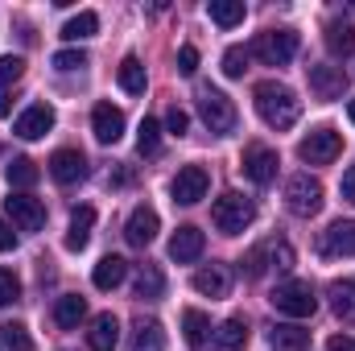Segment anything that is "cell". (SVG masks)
Segmentation results:
<instances>
[{
  "label": "cell",
  "instance_id": "1",
  "mask_svg": "<svg viewBox=\"0 0 355 351\" xmlns=\"http://www.w3.org/2000/svg\"><path fill=\"white\" fill-rule=\"evenodd\" d=\"M252 99H257V112H261V120H265L268 128H277V132L293 128V124H297V116H302V99L285 87V83H277V79L257 83Z\"/></svg>",
  "mask_w": 355,
  "mask_h": 351
},
{
  "label": "cell",
  "instance_id": "2",
  "mask_svg": "<svg viewBox=\"0 0 355 351\" xmlns=\"http://www.w3.org/2000/svg\"><path fill=\"white\" fill-rule=\"evenodd\" d=\"M252 219H257V203H252V198H244V194H236V190L219 194V198H215V207H211V223H215L223 236H240Z\"/></svg>",
  "mask_w": 355,
  "mask_h": 351
},
{
  "label": "cell",
  "instance_id": "3",
  "mask_svg": "<svg viewBox=\"0 0 355 351\" xmlns=\"http://www.w3.org/2000/svg\"><path fill=\"white\" fill-rule=\"evenodd\" d=\"M268 302H272V310L285 314V318H310V314L318 310V298H314L310 281H281Z\"/></svg>",
  "mask_w": 355,
  "mask_h": 351
},
{
  "label": "cell",
  "instance_id": "4",
  "mask_svg": "<svg viewBox=\"0 0 355 351\" xmlns=\"http://www.w3.org/2000/svg\"><path fill=\"white\" fill-rule=\"evenodd\" d=\"M198 116H202V124L215 132V137H227L232 128H236V103L223 95V91L215 87H198Z\"/></svg>",
  "mask_w": 355,
  "mask_h": 351
},
{
  "label": "cell",
  "instance_id": "5",
  "mask_svg": "<svg viewBox=\"0 0 355 351\" xmlns=\"http://www.w3.org/2000/svg\"><path fill=\"white\" fill-rule=\"evenodd\" d=\"M248 54H257L265 67H289L293 54H297V33H293V29H268V33H257V42L248 46Z\"/></svg>",
  "mask_w": 355,
  "mask_h": 351
},
{
  "label": "cell",
  "instance_id": "6",
  "mask_svg": "<svg viewBox=\"0 0 355 351\" xmlns=\"http://www.w3.org/2000/svg\"><path fill=\"white\" fill-rule=\"evenodd\" d=\"M285 207L297 215V219H310L322 211V182L314 174H293L285 182Z\"/></svg>",
  "mask_w": 355,
  "mask_h": 351
},
{
  "label": "cell",
  "instance_id": "7",
  "mask_svg": "<svg viewBox=\"0 0 355 351\" xmlns=\"http://www.w3.org/2000/svg\"><path fill=\"white\" fill-rule=\"evenodd\" d=\"M339 153H343V137H339L335 128H314V132L297 145V157H302L306 166H331Z\"/></svg>",
  "mask_w": 355,
  "mask_h": 351
},
{
  "label": "cell",
  "instance_id": "8",
  "mask_svg": "<svg viewBox=\"0 0 355 351\" xmlns=\"http://www.w3.org/2000/svg\"><path fill=\"white\" fill-rule=\"evenodd\" d=\"M4 211H8V219H12L21 232H42V228H46V207H42V198H33V194H8V198H4Z\"/></svg>",
  "mask_w": 355,
  "mask_h": 351
},
{
  "label": "cell",
  "instance_id": "9",
  "mask_svg": "<svg viewBox=\"0 0 355 351\" xmlns=\"http://www.w3.org/2000/svg\"><path fill=\"white\" fill-rule=\"evenodd\" d=\"M207 186H211V178H207L202 166H182L178 178L170 182V194H174V203H182V207H194V203L207 198Z\"/></svg>",
  "mask_w": 355,
  "mask_h": 351
},
{
  "label": "cell",
  "instance_id": "10",
  "mask_svg": "<svg viewBox=\"0 0 355 351\" xmlns=\"http://www.w3.org/2000/svg\"><path fill=\"white\" fill-rule=\"evenodd\" d=\"M306 79H310L314 99H322V103H331V99H339L347 91V75L339 67H327V62H310L306 67Z\"/></svg>",
  "mask_w": 355,
  "mask_h": 351
},
{
  "label": "cell",
  "instance_id": "11",
  "mask_svg": "<svg viewBox=\"0 0 355 351\" xmlns=\"http://www.w3.org/2000/svg\"><path fill=\"white\" fill-rule=\"evenodd\" d=\"M157 228H162L157 211H153L149 203H141V207H132V215H128V223H124V240H128L132 248H149V244L157 240Z\"/></svg>",
  "mask_w": 355,
  "mask_h": 351
},
{
  "label": "cell",
  "instance_id": "12",
  "mask_svg": "<svg viewBox=\"0 0 355 351\" xmlns=\"http://www.w3.org/2000/svg\"><path fill=\"white\" fill-rule=\"evenodd\" d=\"M277 149H268V145H248L244 149V162H240V170L248 182H257V186H268L272 178H277Z\"/></svg>",
  "mask_w": 355,
  "mask_h": 351
},
{
  "label": "cell",
  "instance_id": "13",
  "mask_svg": "<svg viewBox=\"0 0 355 351\" xmlns=\"http://www.w3.org/2000/svg\"><path fill=\"white\" fill-rule=\"evenodd\" d=\"M322 257H355V219H335L322 240H318Z\"/></svg>",
  "mask_w": 355,
  "mask_h": 351
},
{
  "label": "cell",
  "instance_id": "14",
  "mask_svg": "<svg viewBox=\"0 0 355 351\" xmlns=\"http://www.w3.org/2000/svg\"><path fill=\"white\" fill-rule=\"evenodd\" d=\"M91 132H95L99 145H116V141L124 137V112L112 108V103H95V112H91Z\"/></svg>",
  "mask_w": 355,
  "mask_h": 351
},
{
  "label": "cell",
  "instance_id": "15",
  "mask_svg": "<svg viewBox=\"0 0 355 351\" xmlns=\"http://www.w3.org/2000/svg\"><path fill=\"white\" fill-rule=\"evenodd\" d=\"M50 128H54V108H50V103H33V108L21 112L17 124H12V132H17L21 141H37V137H46Z\"/></svg>",
  "mask_w": 355,
  "mask_h": 351
},
{
  "label": "cell",
  "instance_id": "16",
  "mask_svg": "<svg viewBox=\"0 0 355 351\" xmlns=\"http://www.w3.org/2000/svg\"><path fill=\"white\" fill-rule=\"evenodd\" d=\"M50 178L62 182V186L83 182V178H87V157H83L79 149H58V153L50 157Z\"/></svg>",
  "mask_w": 355,
  "mask_h": 351
},
{
  "label": "cell",
  "instance_id": "17",
  "mask_svg": "<svg viewBox=\"0 0 355 351\" xmlns=\"http://www.w3.org/2000/svg\"><path fill=\"white\" fill-rule=\"evenodd\" d=\"M202 248H207V236L198 232V228H178L174 232V240H170V261L178 264H194L198 257H202Z\"/></svg>",
  "mask_w": 355,
  "mask_h": 351
},
{
  "label": "cell",
  "instance_id": "18",
  "mask_svg": "<svg viewBox=\"0 0 355 351\" xmlns=\"http://www.w3.org/2000/svg\"><path fill=\"white\" fill-rule=\"evenodd\" d=\"M248 348V323L232 314L219 331H211V351H244Z\"/></svg>",
  "mask_w": 355,
  "mask_h": 351
},
{
  "label": "cell",
  "instance_id": "19",
  "mask_svg": "<svg viewBox=\"0 0 355 351\" xmlns=\"http://www.w3.org/2000/svg\"><path fill=\"white\" fill-rule=\"evenodd\" d=\"M116 343H120V323H116V314H99L87 331V348L91 351H116Z\"/></svg>",
  "mask_w": 355,
  "mask_h": 351
},
{
  "label": "cell",
  "instance_id": "20",
  "mask_svg": "<svg viewBox=\"0 0 355 351\" xmlns=\"http://www.w3.org/2000/svg\"><path fill=\"white\" fill-rule=\"evenodd\" d=\"M194 289H198V293H207V298H227L232 277H227V268H223V264H207V268H198V273H194Z\"/></svg>",
  "mask_w": 355,
  "mask_h": 351
},
{
  "label": "cell",
  "instance_id": "21",
  "mask_svg": "<svg viewBox=\"0 0 355 351\" xmlns=\"http://www.w3.org/2000/svg\"><path fill=\"white\" fill-rule=\"evenodd\" d=\"M132 293H137L141 302H157V298L166 293V273H162L157 264H141V273H137V281H132Z\"/></svg>",
  "mask_w": 355,
  "mask_h": 351
},
{
  "label": "cell",
  "instance_id": "22",
  "mask_svg": "<svg viewBox=\"0 0 355 351\" xmlns=\"http://www.w3.org/2000/svg\"><path fill=\"white\" fill-rule=\"evenodd\" d=\"M83 318H87V298H79V293H62L58 306H54V323H58L62 331H75Z\"/></svg>",
  "mask_w": 355,
  "mask_h": 351
},
{
  "label": "cell",
  "instance_id": "23",
  "mask_svg": "<svg viewBox=\"0 0 355 351\" xmlns=\"http://www.w3.org/2000/svg\"><path fill=\"white\" fill-rule=\"evenodd\" d=\"M91 228H95V207H75L71 232H67V248H71V252H83V248H87Z\"/></svg>",
  "mask_w": 355,
  "mask_h": 351
},
{
  "label": "cell",
  "instance_id": "24",
  "mask_svg": "<svg viewBox=\"0 0 355 351\" xmlns=\"http://www.w3.org/2000/svg\"><path fill=\"white\" fill-rule=\"evenodd\" d=\"M132 351H166V327L157 318H141L132 327Z\"/></svg>",
  "mask_w": 355,
  "mask_h": 351
},
{
  "label": "cell",
  "instance_id": "25",
  "mask_svg": "<svg viewBox=\"0 0 355 351\" xmlns=\"http://www.w3.org/2000/svg\"><path fill=\"white\" fill-rule=\"evenodd\" d=\"M182 331H186V348L202 351L211 343V318H207L202 310H186V314H182Z\"/></svg>",
  "mask_w": 355,
  "mask_h": 351
},
{
  "label": "cell",
  "instance_id": "26",
  "mask_svg": "<svg viewBox=\"0 0 355 351\" xmlns=\"http://www.w3.org/2000/svg\"><path fill=\"white\" fill-rule=\"evenodd\" d=\"M124 277H128V261L124 257H103V261L95 264V273H91L95 289H116Z\"/></svg>",
  "mask_w": 355,
  "mask_h": 351
},
{
  "label": "cell",
  "instance_id": "27",
  "mask_svg": "<svg viewBox=\"0 0 355 351\" xmlns=\"http://www.w3.org/2000/svg\"><path fill=\"white\" fill-rule=\"evenodd\" d=\"M327 50H331L335 58H352L355 54V25H347V21L327 25Z\"/></svg>",
  "mask_w": 355,
  "mask_h": 351
},
{
  "label": "cell",
  "instance_id": "28",
  "mask_svg": "<svg viewBox=\"0 0 355 351\" xmlns=\"http://www.w3.org/2000/svg\"><path fill=\"white\" fill-rule=\"evenodd\" d=\"M268 348L272 351H306L310 348V331H302V327H272L268 331Z\"/></svg>",
  "mask_w": 355,
  "mask_h": 351
},
{
  "label": "cell",
  "instance_id": "29",
  "mask_svg": "<svg viewBox=\"0 0 355 351\" xmlns=\"http://www.w3.org/2000/svg\"><path fill=\"white\" fill-rule=\"evenodd\" d=\"M331 310L343 318V323H355V281H331Z\"/></svg>",
  "mask_w": 355,
  "mask_h": 351
},
{
  "label": "cell",
  "instance_id": "30",
  "mask_svg": "<svg viewBox=\"0 0 355 351\" xmlns=\"http://www.w3.org/2000/svg\"><path fill=\"white\" fill-rule=\"evenodd\" d=\"M116 79H120V87L128 91V95H145V67H141V58H137V54H124V62H120Z\"/></svg>",
  "mask_w": 355,
  "mask_h": 351
},
{
  "label": "cell",
  "instance_id": "31",
  "mask_svg": "<svg viewBox=\"0 0 355 351\" xmlns=\"http://www.w3.org/2000/svg\"><path fill=\"white\" fill-rule=\"evenodd\" d=\"M207 12H211V21L215 25H223V29H236L240 21H244V0H211L207 4Z\"/></svg>",
  "mask_w": 355,
  "mask_h": 351
},
{
  "label": "cell",
  "instance_id": "32",
  "mask_svg": "<svg viewBox=\"0 0 355 351\" xmlns=\"http://www.w3.org/2000/svg\"><path fill=\"white\" fill-rule=\"evenodd\" d=\"M137 149H141V157H157V153H162V124H157L153 116H145V120H141Z\"/></svg>",
  "mask_w": 355,
  "mask_h": 351
},
{
  "label": "cell",
  "instance_id": "33",
  "mask_svg": "<svg viewBox=\"0 0 355 351\" xmlns=\"http://www.w3.org/2000/svg\"><path fill=\"white\" fill-rule=\"evenodd\" d=\"M95 29H99V17H95L91 8H83L79 17H71V21L62 25V37H67V42H83V37H95Z\"/></svg>",
  "mask_w": 355,
  "mask_h": 351
},
{
  "label": "cell",
  "instance_id": "34",
  "mask_svg": "<svg viewBox=\"0 0 355 351\" xmlns=\"http://www.w3.org/2000/svg\"><path fill=\"white\" fill-rule=\"evenodd\" d=\"M4 178H8V186L29 190V186L37 182V166H33L29 157H12V162H8V170H4Z\"/></svg>",
  "mask_w": 355,
  "mask_h": 351
},
{
  "label": "cell",
  "instance_id": "35",
  "mask_svg": "<svg viewBox=\"0 0 355 351\" xmlns=\"http://www.w3.org/2000/svg\"><path fill=\"white\" fill-rule=\"evenodd\" d=\"M248 46H227V54H223V75L227 79H240L244 71H248Z\"/></svg>",
  "mask_w": 355,
  "mask_h": 351
},
{
  "label": "cell",
  "instance_id": "36",
  "mask_svg": "<svg viewBox=\"0 0 355 351\" xmlns=\"http://www.w3.org/2000/svg\"><path fill=\"white\" fill-rule=\"evenodd\" d=\"M0 343L8 351H33V339L25 335V327L21 323H8V327H0Z\"/></svg>",
  "mask_w": 355,
  "mask_h": 351
},
{
  "label": "cell",
  "instance_id": "37",
  "mask_svg": "<svg viewBox=\"0 0 355 351\" xmlns=\"http://www.w3.org/2000/svg\"><path fill=\"white\" fill-rule=\"evenodd\" d=\"M268 264H277V273H289L293 268V248L285 244V240H268Z\"/></svg>",
  "mask_w": 355,
  "mask_h": 351
},
{
  "label": "cell",
  "instance_id": "38",
  "mask_svg": "<svg viewBox=\"0 0 355 351\" xmlns=\"http://www.w3.org/2000/svg\"><path fill=\"white\" fill-rule=\"evenodd\" d=\"M21 75H25V58H17V54H4V58H0V87L17 83Z\"/></svg>",
  "mask_w": 355,
  "mask_h": 351
},
{
  "label": "cell",
  "instance_id": "39",
  "mask_svg": "<svg viewBox=\"0 0 355 351\" xmlns=\"http://www.w3.org/2000/svg\"><path fill=\"white\" fill-rule=\"evenodd\" d=\"M21 298V281H17V273L12 268H0V306H12Z\"/></svg>",
  "mask_w": 355,
  "mask_h": 351
},
{
  "label": "cell",
  "instance_id": "40",
  "mask_svg": "<svg viewBox=\"0 0 355 351\" xmlns=\"http://www.w3.org/2000/svg\"><path fill=\"white\" fill-rule=\"evenodd\" d=\"M54 67H58V71H83V67H87V54H83V50H58V54H54Z\"/></svg>",
  "mask_w": 355,
  "mask_h": 351
},
{
  "label": "cell",
  "instance_id": "41",
  "mask_svg": "<svg viewBox=\"0 0 355 351\" xmlns=\"http://www.w3.org/2000/svg\"><path fill=\"white\" fill-rule=\"evenodd\" d=\"M265 261H268V248L261 244V248H252V252L244 257V273H248V277H265V268H268Z\"/></svg>",
  "mask_w": 355,
  "mask_h": 351
},
{
  "label": "cell",
  "instance_id": "42",
  "mask_svg": "<svg viewBox=\"0 0 355 351\" xmlns=\"http://www.w3.org/2000/svg\"><path fill=\"white\" fill-rule=\"evenodd\" d=\"M166 128H170V137H186V128H190V116H186L178 103L166 112Z\"/></svg>",
  "mask_w": 355,
  "mask_h": 351
},
{
  "label": "cell",
  "instance_id": "43",
  "mask_svg": "<svg viewBox=\"0 0 355 351\" xmlns=\"http://www.w3.org/2000/svg\"><path fill=\"white\" fill-rule=\"evenodd\" d=\"M178 71H182V75H194V71H198V50H194V46H182V50H178Z\"/></svg>",
  "mask_w": 355,
  "mask_h": 351
},
{
  "label": "cell",
  "instance_id": "44",
  "mask_svg": "<svg viewBox=\"0 0 355 351\" xmlns=\"http://www.w3.org/2000/svg\"><path fill=\"white\" fill-rule=\"evenodd\" d=\"M8 248H17V232L0 219V252H8Z\"/></svg>",
  "mask_w": 355,
  "mask_h": 351
},
{
  "label": "cell",
  "instance_id": "45",
  "mask_svg": "<svg viewBox=\"0 0 355 351\" xmlns=\"http://www.w3.org/2000/svg\"><path fill=\"white\" fill-rule=\"evenodd\" d=\"M327 351H355V339L352 335H335V339L327 343Z\"/></svg>",
  "mask_w": 355,
  "mask_h": 351
},
{
  "label": "cell",
  "instance_id": "46",
  "mask_svg": "<svg viewBox=\"0 0 355 351\" xmlns=\"http://www.w3.org/2000/svg\"><path fill=\"white\" fill-rule=\"evenodd\" d=\"M343 198H347V203L355 207V166L347 170V174H343Z\"/></svg>",
  "mask_w": 355,
  "mask_h": 351
},
{
  "label": "cell",
  "instance_id": "47",
  "mask_svg": "<svg viewBox=\"0 0 355 351\" xmlns=\"http://www.w3.org/2000/svg\"><path fill=\"white\" fill-rule=\"evenodd\" d=\"M347 116H352V124H355V99H352V103H347Z\"/></svg>",
  "mask_w": 355,
  "mask_h": 351
}]
</instances>
